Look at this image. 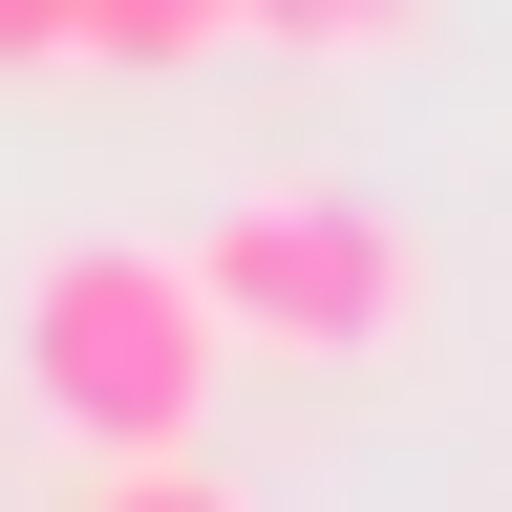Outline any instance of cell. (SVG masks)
<instances>
[{
  "mask_svg": "<svg viewBox=\"0 0 512 512\" xmlns=\"http://www.w3.org/2000/svg\"><path fill=\"white\" fill-rule=\"evenodd\" d=\"M214 299H192V256L150 235H64L43 278H22V384H43V427L86 448V470H128V448H192V406H214Z\"/></svg>",
  "mask_w": 512,
  "mask_h": 512,
  "instance_id": "6da1fadb",
  "label": "cell"
},
{
  "mask_svg": "<svg viewBox=\"0 0 512 512\" xmlns=\"http://www.w3.org/2000/svg\"><path fill=\"white\" fill-rule=\"evenodd\" d=\"M192 299H214L235 363H384L427 320V235L384 214V192H235L214 235H192Z\"/></svg>",
  "mask_w": 512,
  "mask_h": 512,
  "instance_id": "7a4b0ae2",
  "label": "cell"
},
{
  "mask_svg": "<svg viewBox=\"0 0 512 512\" xmlns=\"http://www.w3.org/2000/svg\"><path fill=\"white\" fill-rule=\"evenodd\" d=\"M235 0H64V64H214Z\"/></svg>",
  "mask_w": 512,
  "mask_h": 512,
  "instance_id": "3957f363",
  "label": "cell"
},
{
  "mask_svg": "<svg viewBox=\"0 0 512 512\" xmlns=\"http://www.w3.org/2000/svg\"><path fill=\"white\" fill-rule=\"evenodd\" d=\"M427 0H235V43H320V64H363V43H406Z\"/></svg>",
  "mask_w": 512,
  "mask_h": 512,
  "instance_id": "277c9868",
  "label": "cell"
},
{
  "mask_svg": "<svg viewBox=\"0 0 512 512\" xmlns=\"http://www.w3.org/2000/svg\"><path fill=\"white\" fill-rule=\"evenodd\" d=\"M86 512H256V491L192 470V448H128V470H86Z\"/></svg>",
  "mask_w": 512,
  "mask_h": 512,
  "instance_id": "5b68a950",
  "label": "cell"
},
{
  "mask_svg": "<svg viewBox=\"0 0 512 512\" xmlns=\"http://www.w3.org/2000/svg\"><path fill=\"white\" fill-rule=\"evenodd\" d=\"M22 64H64V0H0V86H22Z\"/></svg>",
  "mask_w": 512,
  "mask_h": 512,
  "instance_id": "8992f818",
  "label": "cell"
}]
</instances>
